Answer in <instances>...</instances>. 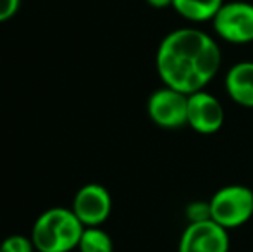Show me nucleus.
I'll return each mask as SVG.
<instances>
[{"label": "nucleus", "mask_w": 253, "mask_h": 252, "mask_svg": "<svg viewBox=\"0 0 253 252\" xmlns=\"http://www.w3.org/2000/svg\"><path fill=\"white\" fill-rule=\"evenodd\" d=\"M222 64L220 47L209 33L179 28L160 42L155 54L157 74L166 87L186 95L205 90Z\"/></svg>", "instance_id": "nucleus-1"}, {"label": "nucleus", "mask_w": 253, "mask_h": 252, "mask_svg": "<svg viewBox=\"0 0 253 252\" xmlns=\"http://www.w3.org/2000/svg\"><path fill=\"white\" fill-rule=\"evenodd\" d=\"M84 225L73 209L52 207L42 212L31 230V240L38 252H71L78 249Z\"/></svg>", "instance_id": "nucleus-2"}, {"label": "nucleus", "mask_w": 253, "mask_h": 252, "mask_svg": "<svg viewBox=\"0 0 253 252\" xmlns=\"http://www.w3.org/2000/svg\"><path fill=\"white\" fill-rule=\"evenodd\" d=\"M210 218L226 230L240 228L253 216V190L233 183L219 189L210 199Z\"/></svg>", "instance_id": "nucleus-3"}, {"label": "nucleus", "mask_w": 253, "mask_h": 252, "mask_svg": "<svg viewBox=\"0 0 253 252\" xmlns=\"http://www.w3.org/2000/svg\"><path fill=\"white\" fill-rule=\"evenodd\" d=\"M213 31L227 44L253 42V5L243 0L224 2L212 19Z\"/></svg>", "instance_id": "nucleus-4"}, {"label": "nucleus", "mask_w": 253, "mask_h": 252, "mask_svg": "<svg viewBox=\"0 0 253 252\" xmlns=\"http://www.w3.org/2000/svg\"><path fill=\"white\" fill-rule=\"evenodd\" d=\"M147 111L152 123L164 130L188 126V95L164 85L148 97Z\"/></svg>", "instance_id": "nucleus-5"}, {"label": "nucleus", "mask_w": 253, "mask_h": 252, "mask_svg": "<svg viewBox=\"0 0 253 252\" xmlns=\"http://www.w3.org/2000/svg\"><path fill=\"white\" fill-rule=\"evenodd\" d=\"M229 230L213 219L188 223L179 239L177 252H229Z\"/></svg>", "instance_id": "nucleus-6"}, {"label": "nucleus", "mask_w": 253, "mask_h": 252, "mask_svg": "<svg viewBox=\"0 0 253 252\" xmlns=\"http://www.w3.org/2000/svg\"><path fill=\"white\" fill-rule=\"evenodd\" d=\"M224 105L205 90L188 95V126L200 135H213L224 126Z\"/></svg>", "instance_id": "nucleus-7"}, {"label": "nucleus", "mask_w": 253, "mask_h": 252, "mask_svg": "<svg viewBox=\"0 0 253 252\" xmlns=\"http://www.w3.org/2000/svg\"><path fill=\"white\" fill-rule=\"evenodd\" d=\"M73 212L86 226H100L107 221L112 211V197L109 190L98 183L81 187L73 201Z\"/></svg>", "instance_id": "nucleus-8"}, {"label": "nucleus", "mask_w": 253, "mask_h": 252, "mask_svg": "<svg viewBox=\"0 0 253 252\" xmlns=\"http://www.w3.org/2000/svg\"><path fill=\"white\" fill-rule=\"evenodd\" d=\"M226 92L234 104L253 107V62L241 61L231 66L226 73Z\"/></svg>", "instance_id": "nucleus-9"}, {"label": "nucleus", "mask_w": 253, "mask_h": 252, "mask_svg": "<svg viewBox=\"0 0 253 252\" xmlns=\"http://www.w3.org/2000/svg\"><path fill=\"white\" fill-rule=\"evenodd\" d=\"M224 0H172V9L191 23H207L215 17Z\"/></svg>", "instance_id": "nucleus-10"}, {"label": "nucleus", "mask_w": 253, "mask_h": 252, "mask_svg": "<svg viewBox=\"0 0 253 252\" xmlns=\"http://www.w3.org/2000/svg\"><path fill=\"white\" fill-rule=\"evenodd\" d=\"M78 249L80 252H114V242L100 226H86Z\"/></svg>", "instance_id": "nucleus-11"}, {"label": "nucleus", "mask_w": 253, "mask_h": 252, "mask_svg": "<svg viewBox=\"0 0 253 252\" xmlns=\"http://www.w3.org/2000/svg\"><path fill=\"white\" fill-rule=\"evenodd\" d=\"M0 251L2 252H33L37 249H35V244H33V240H31V237L28 239V237H24V235H10L0 242Z\"/></svg>", "instance_id": "nucleus-12"}, {"label": "nucleus", "mask_w": 253, "mask_h": 252, "mask_svg": "<svg viewBox=\"0 0 253 252\" xmlns=\"http://www.w3.org/2000/svg\"><path fill=\"white\" fill-rule=\"evenodd\" d=\"M186 218L190 223H200L212 219L210 218V202H191L186 207Z\"/></svg>", "instance_id": "nucleus-13"}, {"label": "nucleus", "mask_w": 253, "mask_h": 252, "mask_svg": "<svg viewBox=\"0 0 253 252\" xmlns=\"http://www.w3.org/2000/svg\"><path fill=\"white\" fill-rule=\"evenodd\" d=\"M21 0H0V23L9 21L19 9Z\"/></svg>", "instance_id": "nucleus-14"}, {"label": "nucleus", "mask_w": 253, "mask_h": 252, "mask_svg": "<svg viewBox=\"0 0 253 252\" xmlns=\"http://www.w3.org/2000/svg\"><path fill=\"white\" fill-rule=\"evenodd\" d=\"M147 3L153 9H167L172 7V0H147Z\"/></svg>", "instance_id": "nucleus-15"}, {"label": "nucleus", "mask_w": 253, "mask_h": 252, "mask_svg": "<svg viewBox=\"0 0 253 252\" xmlns=\"http://www.w3.org/2000/svg\"><path fill=\"white\" fill-rule=\"evenodd\" d=\"M0 252H2V251H0Z\"/></svg>", "instance_id": "nucleus-16"}]
</instances>
